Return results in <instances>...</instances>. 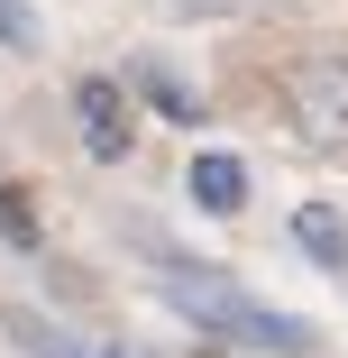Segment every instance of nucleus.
Returning <instances> with one entry per match:
<instances>
[{
    "instance_id": "obj_2",
    "label": "nucleus",
    "mask_w": 348,
    "mask_h": 358,
    "mask_svg": "<svg viewBox=\"0 0 348 358\" xmlns=\"http://www.w3.org/2000/svg\"><path fill=\"white\" fill-rule=\"evenodd\" d=\"M285 110L303 129V148L348 157V55H303L294 83H285Z\"/></svg>"
},
{
    "instance_id": "obj_4",
    "label": "nucleus",
    "mask_w": 348,
    "mask_h": 358,
    "mask_svg": "<svg viewBox=\"0 0 348 358\" xmlns=\"http://www.w3.org/2000/svg\"><path fill=\"white\" fill-rule=\"evenodd\" d=\"M0 331H10V349H28V358H128V349H110V340H83V331L46 322L37 303H10V313H0Z\"/></svg>"
},
{
    "instance_id": "obj_6",
    "label": "nucleus",
    "mask_w": 348,
    "mask_h": 358,
    "mask_svg": "<svg viewBox=\"0 0 348 358\" xmlns=\"http://www.w3.org/2000/svg\"><path fill=\"white\" fill-rule=\"evenodd\" d=\"M294 239H303V257H312V266L348 275V221H339L330 202H303V211H294Z\"/></svg>"
},
{
    "instance_id": "obj_5",
    "label": "nucleus",
    "mask_w": 348,
    "mask_h": 358,
    "mask_svg": "<svg viewBox=\"0 0 348 358\" xmlns=\"http://www.w3.org/2000/svg\"><path fill=\"white\" fill-rule=\"evenodd\" d=\"M183 184H192V202L211 211V221H229V211H248V166H239V157H220V148H202Z\"/></svg>"
},
{
    "instance_id": "obj_7",
    "label": "nucleus",
    "mask_w": 348,
    "mask_h": 358,
    "mask_svg": "<svg viewBox=\"0 0 348 358\" xmlns=\"http://www.w3.org/2000/svg\"><path fill=\"white\" fill-rule=\"evenodd\" d=\"M0 239H10V248H37V221H28V193L19 184H0Z\"/></svg>"
},
{
    "instance_id": "obj_8",
    "label": "nucleus",
    "mask_w": 348,
    "mask_h": 358,
    "mask_svg": "<svg viewBox=\"0 0 348 358\" xmlns=\"http://www.w3.org/2000/svg\"><path fill=\"white\" fill-rule=\"evenodd\" d=\"M0 46H19V55L37 46V19H28V0H0Z\"/></svg>"
},
{
    "instance_id": "obj_9",
    "label": "nucleus",
    "mask_w": 348,
    "mask_h": 358,
    "mask_svg": "<svg viewBox=\"0 0 348 358\" xmlns=\"http://www.w3.org/2000/svg\"><path fill=\"white\" fill-rule=\"evenodd\" d=\"M147 92H156V110H174V120H202V110H192V92H183V83H165V74H147Z\"/></svg>"
},
{
    "instance_id": "obj_3",
    "label": "nucleus",
    "mask_w": 348,
    "mask_h": 358,
    "mask_svg": "<svg viewBox=\"0 0 348 358\" xmlns=\"http://www.w3.org/2000/svg\"><path fill=\"white\" fill-rule=\"evenodd\" d=\"M74 129H83V157H92V166H119V157L137 148L128 92H119L110 74H83V83H74Z\"/></svg>"
},
{
    "instance_id": "obj_1",
    "label": "nucleus",
    "mask_w": 348,
    "mask_h": 358,
    "mask_svg": "<svg viewBox=\"0 0 348 358\" xmlns=\"http://www.w3.org/2000/svg\"><path fill=\"white\" fill-rule=\"evenodd\" d=\"M165 303H174V313H183L192 331L229 340V349H257V358H321V331H312L303 313H275V303L239 294L229 275H183Z\"/></svg>"
}]
</instances>
